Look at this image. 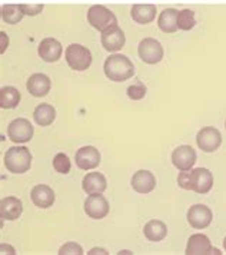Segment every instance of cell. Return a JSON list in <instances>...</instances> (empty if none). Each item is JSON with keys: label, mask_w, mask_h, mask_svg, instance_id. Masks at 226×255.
<instances>
[{"label": "cell", "mask_w": 226, "mask_h": 255, "mask_svg": "<svg viewBox=\"0 0 226 255\" xmlns=\"http://www.w3.org/2000/svg\"><path fill=\"white\" fill-rule=\"evenodd\" d=\"M103 70L109 81L124 82L135 75V65L127 56L120 55V53H114L105 60Z\"/></svg>", "instance_id": "6da1fadb"}, {"label": "cell", "mask_w": 226, "mask_h": 255, "mask_svg": "<svg viewBox=\"0 0 226 255\" xmlns=\"http://www.w3.org/2000/svg\"><path fill=\"white\" fill-rule=\"evenodd\" d=\"M4 166L11 174H24L32 166V153L26 146H11L4 153Z\"/></svg>", "instance_id": "7a4b0ae2"}, {"label": "cell", "mask_w": 226, "mask_h": 255, "mask_svg": "<svg viewBox=\"0 0 226 255\" xmlns=\"http://www.w3.org/2000/svg\"><path fill=\"white\" fill-rule=\"evenodd\" d=\"M65 58H66L69 68L78 70V72H83L92 65L91 50L88 47L78 45V43H73L66 47Z\"/></svg>", "instance_id": "3957f363"}, {"label": "cell", "mask_w": 226, "mask_h": 255, "mask_svg": "<svg viewBox=\"0 0 226 255\" xmlns=\"http://www.w3.org/2000/svg\"><path fill=\"white\" fill-rule=\"evenodd\" d=\"M88 22L91 23L92 27H95L96 30H101V32L108 29L109 26L117 23L114 13L111 12L108 7H105L102 4H93L89 7Z\"/></svg>", "instance_id": "277c9868"}, {"label": "cell", "mask_w": 226, "mask_h": 255, "mask_svg": "<svg viewBox=\"0 0 226 255\" xmlns=\"http://www.w3.org/2000/svg\"><path fill=\"white\" fill-rule=\"evenodd\" d=\"M139 58L147 65H156L163 59V47L153 37H146L140 40L137 47Z\"/></svg>", "instance_id": "5b68a950"}, {"label": "cell", "mask_w": 226, "mask_h": 255, "mask_svg": "<svg viewBox=\"0 0 226 255\" xmlns=\"http://www.w3.org/2000/svg\"><path fill=\"white\" fill-rule=\"evenodd\" d=\"M7 136L14 143H26L33 136V127L24 118L13 119L7 127Z\"/></svg>", "instance_id": "8992f818"}, {"label": "cell", "mask_w": 226, "mask_h": 255, "mask_svg": "<svg viewBox=\"0 0 226 255\" xmlns=\"http://www.w3.org/2000/svg\"><path fill=\"white\" fill-rule=\"evenodd\" d=\"M196 143L204 152H215L222 145V135L216 128L205 127L198 132Z\"/></svg>", "instance_id": "52a82bcc"}, {"label": "cell", "mask_w": 226, "mask_h": 255, "mask_svg": "<svg viewBox=\"0 0 226 255\" xmlns=\"http://www.w3.org/2000/svg\"><path fill=\"white\" fill-rule=\"evenodd\" d=\"M188 222L195 230H205L211 225L214 214L209 207L204 204H195L188 209Z\"/></svg>", "instance_id": "ba28073f"}, {"label": "cell", "mask_w": 226, "mask_h": 255, "mask_svg": "<svg viewBox=\"0 0 226 255\" xmlns=\"http://www.w3.org/2000/svg\"><path fill=\"white\" fill-rule=\"evenodd\" d=\"M85 212L89 218L102 220L109 214V202L102 194H92L85 201Z\"/></svg>", "instance_id": "9c48e42d"}, {"label": "cell", "mask_w": 226, "mask_h": 255, "mask_svg": "<svg viewBox=\"0 0 226 255\" xmlns=\"http://www.w3.org/2000/svg\"><path fill=\"white\" fill-rule=\"evenodd\" d=\"M101 152L95 146H83L76 152L75 155V162L82 171H91L99 166L101 163Z\"/></svg>", "instance_id": "30bf717a"}, {"label": "cell", "mask_w": 226, "mask_h": 255, "mask_svg": "<svg viewBox=\"0 0 226 255\" xmlns=\"http://www.w3.org/2000/svg\"><path fill=\"white\" fill-rule=\"evenodd\" d=\"M196 162V152L191 145H181L172 152V163L179 171H191Z\"/></svg>", "instance_id": "8fae6325"}, {"label": "cell", "mask_w": 226, "mask_h": 255, "mask_svg": "<svg viewBox=\"0 0 226 255\" xmlns=\"http://www.w3.org/2000/svg\"><path fill=\"white\" fill-rule=\"evenodd\" d=\"M126 37L123 30L117 26V23L109 26L102 32V46L108 52H119L124 46Z\"/></svg>", "instance_id": "7c38bea8"}, {"label": "cell", "mask_w": 226, "mask_h": 255, "mask_svg": "<svg viewBox=\"0 0 226 255\" xmlns=\"http://www.w3.org/2000/svg\"><path fill=\"white\" fill-rule=\"evenodd\" d=\"M37 53L47 63H55L59 59L62 58L63 53V47L60 45V42L53 39V37H46L40 42V45L37 47Z\"/></svg>", "instance_id": "4fadbf2b"}, {"label": "cell", "mask_w": 226, "mask_h": 255, "mask_svg": "<svg viewBox=\"0 0 226 255\" xmlns=\"http://www.w3.org/2000/svg\"><path fill=\"white\" fill-rule=\"evenodd\" d=\"M130 185L135 189L137 194H149L155 189L156 186V178L150 171L146 169H140L133 174L132 179H130Z\"/></svg>", "instance_id": "5bb4252c"}, {"label": "cell", "mask_w": 226, "mask_h": 255, "mask_svg": "<svg viewBox=\"0 0 226 255\" xmlns=\"http://www.w3.org/2000/svg\"><path fill=\"white\" fill-rule=\"evenodd\" d=\"M214 186V175L206 168H196L192 171V191L196 194H208Z\"/></svg>", "instance_id": "9a60e30c"}, {"label": "cell", "mask_w": 226, "mask_h": 255, "mask_svg": "<svg viewBox=\"0 0 226 255\" xmlns=\"http://www.w3.org/2000/svg\"><path fill=\"white\" fill-rule=\"evenodd\" d=\"M212 243L204 234H193L188 240L186 245V255H208L212 254Z\"/></svg>", "instance_id": "2e32d148"}, {"label": "cell", "mask_w": 226, "mask_h": 255, "mask_svg": "<svg viewBox=\"0 0 226 255\" xmlns=\"http://www.w3.org/2000/svg\"><path fill=\"white\" fill-rule=\"evenodd\" d=\"M26 88H27V91H29V93L32 96L42 98V96H46L47 93L50 92L52 82L49 79V76H46L45 73H34V75H32L27 79Z\"/></svg>", "instance_id": "e0dca14e"}, {"label": "cell", "mask_w": 226, "mask_h": 255, "mask_svg": "<svg viewBox=\"0 0 226 255\" xmlns=\"http://www.w3.org/2000/svg\"><path fill=\"white\" fill-rule=\"evenodd\" d=\"M30 198H32V202L36 207L43 209L50 208L55 204V199H56L53 189L50 186L43 185V184L34 186L32 192H30Z\"/></svg>", "instance_id": "ac0fdd59"}, {"label": "cell", "mask_w": 226, "mask_h": 255, "mask_svg": "<svg viewBox=\"0 0 226 255\" xmlns=\"http://www.w3.org/2000/svg\"><path fill=\"white\" fill-rule=\"evenodd\" d=\"M23 212V204L19 198L7 197L0 201V215L4 221L17 220Z\"/></svg>", "instance_id": "d6986e66"}, {"label": "cell", "mask_w": 226, "mask_h": 255, "mask_svg": "<svg viewBox=\"0 0 226 255\" xmlns=\"http://www.w3.org/2000/svg\"><path fill=\"white\" fill-rule=\"evenodd\" d=\"M82 188L88 195L103 194L106 191V188H108V182H106L105 175L101 174V172H91V174H88L83 178Z\"/></svg>", "instance_id": "ffe728a7"}, {"label": "cell", "mask_w": 226, "mask_h": 255, "mask_svg": "<svg viewBox=\"0 0 226 255\" xmlns=\"http://www.w3.org/2000/svg\"><path fill=\"white\" fill-rule=\"evenodd\" d=\"M130 16L136 23H152L156 17V6L155 4H135L130 10Z\"/></svg>", "instance_id": "44dd1931"}, {"label": "cell", "mask_w": 226, "mask_h": 255, "mask_svg": "<svg viewBox=\"0 0 226 255\" xmlns=\"http://www.w3.org/2000/svg\"><path fill=\"white\" fill-rule=\"evenodd\" d=\"M33 119L39 127H49L56 119V109L49 104L37 105L33 111Z\"/></svg>", "instance_id": "7402d4cb"}, {"label": "cell", "mask_w": 226, "mask_h": 255, "mask_svg": "<svg viewBox=\"0 0 226 255\" xmlns=\"http://www.w3.org/2000/svg\"><path fill=\"white\" fill-rule=\"evenodd\" d=\"M178 10L176 9H165L159 14L158 26L163 33H175L178 27Z\"/></svg>", "instance_id": "603a6c76"}, {"label": "cell", "mask_w": 226, "mask_h": 255, "mask_svg": "<svg viewBox=\"0 0 226 255\" xmlns=\"http://www.w3.org/2000/svg\"><path fill=\"white\" fill-rule=\"evenodd\" d=\"M143 234H145V237L149 241L159 243V241L165 240V237L168 235V227L162 221L150 220L143 227Z\"/></svg>", "instance_id": "cb8c5ba5"}, {"label": "cell", "mask_w": 226, "mask_h": 255, "mask_svg": "<svg viewBox=\"0 0 226 255\" xmlns=\"http://www.w3.org/2000/svg\"><path fill=\"white\" fill-rule=\"evenodd\" d=\"M20 92L14 86H3L0 89V106L3 109H14L20 104Z\"/></svg>", "instance_id": "d4e9b609"}, {"label": "cell", "mask_w": 226, "mask_h": 255, "mask_svg": "<svg viewBox=\"0 0 226 255\" xmlns=\"http://www.w3.org/2000/svg\"><path fill=\"white\" fill-rule=\"evenodd\" d=\"M23 12L20 9V4H4L1 7V19L4 23L16 24L23 19Z\"/></svg>", "instance_id": "484cf974"}, {"label": "cell", "mask_w": 226, "mask_h": 255, "mask_svg": "<svg viewBox=\"0 0 226 255\" xmlns=\"http://www.w3.org/2000/svg\"><path fill=\"white\" fill-rule=\"evenodd\" d=\"M196 24V19H195V12L185 9L178 13V27L181 30H191Z\"/></svg>", "instance_id": "4316f807"}, {"label": "cell", "mask_w": 226, "mask_h": 255, "mask_svg": "<svg viewBox=\"0 0 226 255\" xmlns=\"http://www.w3.org/2000/svg\"><path fill=\"white\" fill-rule=\"evenodd\" d=\"M70 161H69L68 155L65 153H57L56 156L53 158V168L56 169V172L59 174H69L70 172Z\"/></svg>", "instance_id": "83f0119b"}, {"label": "cell", "mask_w": 226, "mask_h": 255, "mask_svg": "<svg viewBox=\"0 0 226 255\" xmlns=\"http://www.w3.org/2000/svg\"><path fill=\"white\" fill-rule=\"evenodd\" d=\"M145 95H146V88L142 83H136L127 88V96L132 101H140L145 98Z\"/></svg>", "instance_id": "f1b7e54d"}, {"label": "cell", "mask_w": 226, "mask_h": 255, "mask_svg": "<svg viewBox=\"0 0 226 255\" xmlns=\"http://www.w3.org/2000/svg\"><path fill=\"white\" fill-rule=\"evenodd\" d=\"M83 248L76 243H66L60 247L59 255H83Z\"/></svg>", "instance_id": "f546056e"}, {"label": "cell", "mask_w": 226, "mask_h": 255, "mask_svg": "<svg viewBox=\"0 0 226 255\" xmlns=\"http://www.w3.org/2000/svg\"><path fill=\"white\" fill-rule=\"evenodd\" d=\"M178 185L182 189L186 191H192V171H181V174L178 176Z\"/></svg>", "instance_id": "4dcf8cb0"}, {"label": "cell", "mask_w": 226, "mask_h": 255, "mask_svg": "<svg viewBox=\"0 0 226 255\" xmlns=\"http://www.w3.org/2000/svg\"><path fill=\"white\" fill-rule=\"evenodd\" d=\"M20 9H22L23 14L36 16V14L42 13V10H43V4H20Z\"/></svg>", "instance_id": "1f68e13d"}, {"label": "cell", "mask_w": 226, "mask_h": 255, "mask_svg": "<svg viewBox=\"0 0 226 255\" xmlns=\"http://www.w3.org/2000/svg\"><path fill=\"white\" fill-rule=\"evenodd\" d=\"M0 37H1V49H0V52L4 53V52H6V47L9 45V37H7V35H6L4 32L0 33Z\"/></svg>", "instance_id": "d6a6232c"}, {"label": "cell", "mask_w": 226, "mask_h": 255, "mask_svg": "<svg viewBox=\"0 0 226 255\" xmlns=\"http://www.w3.org/2000/svg\"><path fill=\"white\" fill-rule=\"evenodd\" d=\"M6 251H9V254H16V251H14L13 247L6 245V244H1V245H0V253H1V254H7Z\"/></svg>", "instance_id": "836d02e7"}, {"label": "cell", "mask_w": 226, "mask_h": 255, "mask_svg": "<svg viewBox=\"0 0 226 255\" xmlns=\"http://www.w3.org/2000/svg\"><path fill=\"white\" fill-rule=\"evenodd\" d=\"M89 255H96V254H102V255H108L109 253L105 250V248H92L91 251L88 253Z\"/></svg>", "instance_id": "e575fe53"}, {"label": "cell", "mask_w": 226, "mask_h": 255, "mask_svg": "<svg viewBox=\"0 0 226 255\" xmlns=\"http://www.w3.org/2000/svg\"><path fill=\"white\" fill-rule=\"evenodd\" d=\"M212 254H222V253H221V251H219V250H218V248H212Z\"/></svg>", "instance_id": "d590c367"}, {"label": "cell", "mask_w": 226, "mask_h": 255, "mask_svg": "<svg viewBox=\"0 0 226 255\" xmlns=\"http://www.w3.org/2000/svg\"><path fill=\"white\" fill-rule=\"evenodd\" d=\"M224 248H225V251H226V237H225V240H224Z\"/></svg>", "instance_id": "8d00e7d4"}, {"label": "cell", "mask_w": 226, "mask_h": 255, "mask_svg": "<svg viewBox=\"0 0 226 255\" xmlns=\"http://www.w3.org/2000/svg\"><path fill=\"white\" fill-rule=\"evenodd\" d=\"M225 128H226V122H225Z\"/></svg>", "instance_id": "74e56055"}]
</instances>
